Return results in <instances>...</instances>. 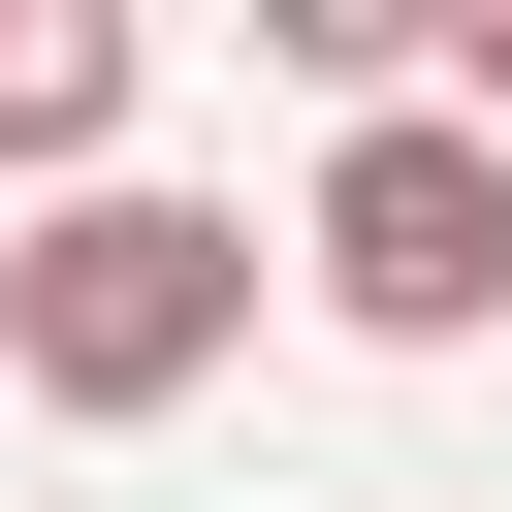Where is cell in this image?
<instances>
[{"label":"cell","mask_w":512,"mask_h":512,"mask_svg":"<svg viewBox=\"0 0 512 512\" xmlns=\"http://www.w3.org/2000/svg\"><path fill=\"white\" fill-rule=\"evenodd\" d=\"M288 256H320V320H352V352H480V320H512V160H480L448 96H384V128L320 160V224H288Z\"/></svg>","instance_id":"obj_2"},{"label":"cell","mask_w":512,"mask_h":512,"mask_svg":"<svg viewBox=\"0 0 512 512\" xmlns=\"http://www.w3.org/2000/svg\"><path fill=\"white\" fill-rule=\"evenodd\" d=\"M224 352H256V224L224 192H128V160L32 192V256H0V384L32 416H192Z\"/></svg>","instance_id":"obj_1"},{"label":"cell","mask_w":512,"mask_h":512,"mask_svg":"<svg viewBox=\"0 0 512 512\" xmlns=\"http://www.w3.org/2000/svg\"><path fill=\"white\" fill-rule=\"evenodd\" d=\"M96 128H128V0H0V160L96 192Z\"/></svg>","instance_id":"obj_3"}]
</instances>
